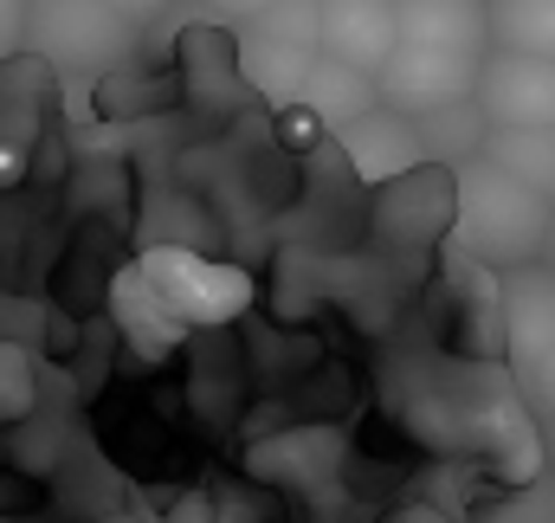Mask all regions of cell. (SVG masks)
I'll use <instances>...</instances> for the list:
<instances>
[{
	"label": "cell",
	"instance_id": "cell-1",
	"mask_svg": "<svg viewBox=\"0 0 555 523\" xmlns=\"http://www.w3.org/2000/svg\"><path fill=\"white\" fill-rule=\"evenodd\" d=\"M555 227V201H543L537 188L511 181L491 162H459L452 168V246L465 259L491 265V271H524L543 265Z\"/></svg>",
	"mask_w": 555,
	"mask_h": 523
},
{
	"label": "cell",
	"instance_id": "cell-2",
	"mask_svg": "<svg viewBox=\"0 0 555 523\" xmlns=\"http://www.w3.org/2000/svg\"><path fill=\"white\" fill-rule=\"evenodd\" d=\"M498 336L524 400L555 413V271L524 265L498 278Z\"/></svg>",
	"mask_w": 555,
	"mask_h": 523
},
{
	"label": "cell",
	"instance_id": "cell-3",
	"mask_svg": "<svg viewBox=\"0 0 555 523\" xmlns=\"http://www.w3.org/2000/svg\"><path fill=\"white\" fill-rule=\"evenodd\" d=\"M26 46L59 72L104 78V72H117L130 59L137 33L98 0H33L26 7Z\"/></svg>",
	"mask_w": 555,
	"mask_h": 523
},
{
	"label": "cell",
	"instance_id": "cell-4",
	"mask_svg": "<svg viewBox=\"0 0 555 523\" xmlns=\"http://www.w3.org/2000/svg\"><path fill=\"white\" fill-rule=\"evenodd\" d=\"M478 65L472 59H446V52H420V46H395V59L375 72V104L408 117V124H433L459 104H472Z\"/></svg>",
	"mask_w": 555,
	"mask_h": 523
},
{
	"label": "cell",
	"instance_id": "cell-5",
	"mask_svg": "<svg viewBox=\"0 0 555 523\" xmlns=\"http://www.w3.org/2000/svg\"><path fill=\"white\" fill-rule=\"evenodd\" d=\"M472 111L485 130H555V65L524 52H485Z\"/></svg>",
	"mask_w": 555,
	"mask_h": 523
},
{
	"label": "cell",
	"instance_id": "cell-6",
	"mask_svg": "<svg viewBox=\"0 0 555 523\" xmlns=\"http://www.w3.org/2000/svg\"><path fill=\"white\" fill-rule=\"evenodd\" d=\"M317 59L375 78L395 59V0H317Z\"/></svg>",
	"mask_w": 555,
	"mask_h": 523
},
{
	"label": "cell",
	"instance_id": "cell-7",
	"mask_svg": "<svg viewBox=\"0 0 555 523\" xmlns=\"http://www.w3.org/2000/svg\"><path fill=\"white\" fill-rule=\"evenodd\" d=\"M395 46H420V52L485 65V52H491L485 0H408V7H395Z\"/></svg>",
	"mask_w": 555,
	"mask_h": 523
},
{
	"label": "cell",
	"instance_id": "cell-8",
	"mask_svg": "<svg viewBox=\"0 0 555 523\" xmlns=\"http://www.w3.org/2000/svg\"><path fill=\"white\" fill-rule=\"evenodd\" d=\"M375 233H395V240H439V233H452V168L426 162L414 175L375 188Z\"/></svg>",
	"mask_w": 555,
	"mask_h": 523
},
{
	"label": "cell",
	"instance_id": "cell-9",
	"mask_svg": "<svg viewBox=\"0 0 555 523\" xmlns=\"http://www.w3.org/2000/svg\"><path fill=\"white\" fill-rule=\"evenodd\" d=\"M343 155H349V168H356V181H369V188H388V181H401V175H414L426 168V142L408 117H395V111H362L356 124H343Z\"/></svg>",
	"mask_w": 555,
	"mask_h": 523
},
{
	"label": "cell",
	"instance_id": "cell-10",
	"mask_svg": "<svg viewBox=\"0 0 555 523\" xmlns=\"http://www.w3.org/2000/svg\"><path fill=\"white\" fill-rule=\"evenodd\" d=\"M291 104H297V111H310L323 130H343V124H356L362 111H375V78L343 72V65L317 59V65L304 72V85H297V98H291Z\"/></svg>",
	"mask_w": 555,
	"mask_h": 523
},
{
	"label": "cell",
	"instance_id": "cell-11",
	"mask_svg": "<svg viewBox=\"0 0 555 523\" xmlns=\"http://www.w3.org/2000/svg\"><path fill=\"white\" fill-rule=\"evenodd\" d=\"M478 162L504 168L511 181H524L543 201H555V130H485Z\"/></svg>",
	"mask_w": 555,
	"mask_h": 523
},
{
	"label": "cell",
	"instance_id": "cell-12",
	"mask_svg": "<svg viewBox=\"0 0 555 523\" xmlns=\"http://www.w3.org/2000/svg\"><path fill=\"white\" fill-rule=\"evenodd\" d=\"M491 52H524L555 65V0H485Z\"/></svg>",
	"mask_w": 555,
	"mask_h": 523
},
{
	"label": "cell",
	"instance_id": "cell-13",
	"mask_svg": "<svg viewBox=\"0 0 555 523\" xmlns=\"http://www.w3.org/2000/svg\"><path fill=\"white\" fill-rule=\"evenodd\" d=\"M98 7H111L130 33H137V26H155L162 13H175V0H98Z\"/></svg>",
	"mask_w": 555,
	"mask_h": 523
},
{
	"label": "cell",
	"instance_id": "cell-14",
	"mask_svg": "<svg viewBox=\"0 0 555 523\" xmlns=\"http://www.w3.org/2000/svg\"><path fill=\"white\" fill-rule=\"evenodd\" d=\"M201 7H207L214 20H227V26H253L259 13H272L278 0H201Z\"/></svg>",
	"mask_w": 555,
	"mask_h": 523
},
{
	"label": "cell",
	"instance_id": "cell-15",
	"mask_svg": "<svg viewBox=\"0 0 555 523\" xmlns=\"http://www.w3.org/2000/svg\"><path fill=\"white\" fill-rule=\"evenodd\" d=\"M26 181V142L20 136H0V194Z\"/></svg>",
	"mask_w": 555,
	"mask_h": 523
},
{
	"label": "cell",
	"instance_id": "cell-16",
	"mask_svg": "<svg viewBox=\"0 0 555 523\" xmlns=\"http://www.w3.org/2000/svg\"><path fill=\"white\" fill-rule=\"evenodd\" d=\"M26 46V0H0V52Z\"/></svg>",
	"mask_w": 555,
	"mask_h": 523
},
{
	"label": "cell",
	"instance_id": "cell-17",
	"mask_svg": "<svg viewBox=\"0 0 555 523\" xmlns=\"http://www.w3.org/2000/svg\"><path fill=\"white\" fill-rule=\"evenodd\" d=\"M98 523H149V518H130V511H117V518H98Z\"/></svg>",
	"mask_w": 555,
	"mask_h": 523
},
{
	"label": "cell",
	"instance_id": "cell-18",
	"mask_svg": "<svg viewBox=\"0 0 555 523\" xmlns=\"http://www.w3.org/2000/svg\"><path fill=\"white\" fill-rule=\"evenodd\" d=\"M395 7H408V0H395Z\"/></svg>",
	"mask_w": 555,
	"mask_h": 523
}]
</instances>
